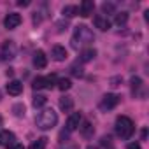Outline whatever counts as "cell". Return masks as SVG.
<instances>
[{"label": "cell", "mask_w": 149, "mask_h": 149, "mask_svg": "<svg viewBox=\"0 0 149 149\" xmlns=\"http://www.w3.org/2000/svg\"><path fill=\"white\" fill-rule=\"evenodd\" d=\"M93 40H95L93 32H91L86 25H79V26H76V30H74V35H72V39H70V46H72L74 49H79V47H83V46L91 44Z\"/></svg>", "instance_id": "6da1fadb"}, {"label": "cell", "mask_w": 149, "mask_h": 149, "mask_svg": "<svg viewBox=\"0 0 149 149\" xmlns=\"http://www.w3.org/2000/svg\"><path fill=\"white\" fill-rule=\"evenodd\" d=\"M13 112H14L16 116H25V105H23V104L13 105Z\"/></svg>", "instance_id": "cb8c5ba5"}, {"label": "cell", "mask_w": 149, "mask_h": 149, "mask_svg": "<svg viewBox=\"0 0 149 149\" xmlns=\"http://www.w3.org/2000/svg\"><path fill=\"white\" fill-rule=\"evenodd\" d=\"M16 144V135L9 130H2L0 132V146L4 147H13Z\"/></svg>", "instance_id": "8992f818"}, {"label": "cell", "mask_w": 149, "mask_h": 149, "mask_svg": "<svg viewBox=\"0 0 149 149\" xmlns=\"http://www.w3.org/2000/svg\"><path fill=\"white\" fill-rule=\"evenodd\" d=\"M46 146H47V137H40L30 146V149H46Z\"/></svg>", "instance_id": "44dd1931"}, {"label": "cell", "mask_w": 149, "mask_h": 149, "mask_svg": "<svg viewBox=\"0 0 149 149\" xmlns=\"http://www.w3.org/2000/svg\"><path fill=\"white\" fill-rule=\"evenodd\" d=\"M46 102H47V97L46 95H35L33 97V105L35 107H44Z\"/></svg>", "instance_id": "603a6c76"}, {"label": "cell", "mask_w": 149, "mask_h": 149, "mask_svg": "<svg viewBox=\"0 0 149 149\" xmlns=\"http://www.w3.org/2000/svg\"><path fill=\"white\" fill-rule=\"evenodd\" d=\"M93 9H95V4L93 0H83L77 7V14L83 16V18H88L90 14H93Z\"/></svg>", "instance_id": "52a82bcc"}, {"label": "cell", "mask_w": 149, "mask_h": 149, "mask_svg": "<svg viewBox=\"0 0 149 149\" xmlns=\"http://www.w3.org/2000/svg\"><path fill=\"white\" fill-rule=\"evenodd\" d=\"M86 149H98V147H95V146H88Z\"/></svg>", "instance_id": "d6a6232c"}, {"label": "cell", "mask_w": 149, "mask_h": 149, "mask_svg": "<svg viewBox=\"0 0 149 149\" xmlns=\"http://www.w3.org/2000/svg\"><path fill=\"white\" fill-rule=\"evenodd\" d=\"M93 25H95V28H98V30H102V32H107V30L111 28V21H109L107 16H104V14H97V16L93 18Z\"/></svg>", "instance_id": "8fae6325"}, {"label": "cell", "mask_w": 149, "mask_h": 149, "mask_svg": "<svg viewBox=\"0 0 149 149\" xmlns=\"http://www.w3.org/2000/svg\"><path fill=\"white\" fill-rule=\"evenodd\" d=\"M126 149H140V144H139V142H130V144L126 146Z\"/></svg>", "instance_id": "f1b7e54d"}, {"label": "cell", "mask_w": 149, "mask_h": 149, "mask_svg": "<svg viewBox=\"0 0 149 149\" xmlns=\"http://www.w3.org/2000/svg\"><path fill=\"white\" fill-rule=\"evenodd\" d=\"M118 104H119V95H116V93H107V95H104L100 105H102V109H114Z\"/></svg>", "instance_id": "ba28073f"}, {"label": "cell", "mask_w": 149, "mask_h": 149, "mask_svg": "<svg viewBox=\"0 0 149 149\" xmlns=\"http://www.w3.org/2000/svg\"><path fill=\"white\" fill-rule=\"evenodd\" d=\"M140 135H142V140H146V139H147V128H142Z\"/></svg>", "instance_id": "4dcf8cb0"}, {"label": "cell", "mask_w": 149, "mask_h": 149, "mask_svg": "<svg viewBox=\"0 0 149 149\" xmlns=\"http://www.w3.org/2000/svg\"><path fill=\"white\" fill-rule=\"evenodd\" d=\"M102 147H104V149H114L111 137H107V135H104V137H102Z\"/></svg>", "instance_id": "d4e9b609"}, {"label": "cell", "mask_w": 149, "mask_h": 149, "mask_svg": "<svg viewBox=\"0 0 149 149\" xmlns=\"http://www.w3.org/2000/svg\"><path fill=\"white\" fill-rule=\"evenodd\" d=\"M60 109L63 112H70L74 109V98L72 97H61L60 98Z\"/></svg>", "instance_id": "2e32d148"}, {"label": "cell", "mask_w": 149, "mask_h": 149, "mask_svg": "<svg viewBox=\"0 0 149 149\" xmlns=\"http://www.w3.org/2000/svg\"><path fill=\"white\" fill-rule=\"evenodd\" d=\"M4 25H6V28L14 30V28H18V26L21 25V16H19L18 13H11V14H7V16H6Z\"/></svg>", "instance_id": "9c48e42d"}, {"label": "cell", "mask_w": 149, "mask_h": 149, "mask_svg": "<svg viewBox=\"0 0 149 149\" xmlns=\"http://www.w3.org/2000/svg\"><path fill=\"white\" fill-rule=\"evenodd\" d=\"M56 123H58V114L53 109H42L35 116V125L40 130H51L56 126Z\"/></svg>", "instance_id": "7a4b0ae2"}, {"label": "cell", "mask_w": 149, "mask_h": 149, "mask_svg": "<svg viewBox=\"0 0 149 149\" xmlns=\"http://www.w3.org/2000/svg\"><path fill=\"white\" fill-rule=\"evenodd\" d=\"M81 121H83L81 112H72V114L68 116V119H67V130H68V132L77 130V128H79V125H81Z\"/></svg>", "instance_id": "30bf717a"}, {"label": "cell", "mask_w": 149, "mask_h": 149, "mask_svg": "<svg viewBox=\"0 0 149 149\" xmlns=\"http://www.w3.org/2000/svg\"><path fill=\"white\" fill-rule=\"evenodd\" d=\"M21 91H23V83L21 81H9V84H7V93L9 95H13V97H18V95H21Z\"/></svg>", "instance_id": "4fadbf2b"}, {"label": "cell", "mask_w": 149, "mask_h": 149, "mask_svg": "<svg viewBox=\"0 0 149 149\" xmlns=\"http://www.w3.org/2000/svg\"><path fill=\"white\" fill-rule=\"evenodd\" d=\"M18 6H19V7H28V6H30V0H19Z\"/></svg>", "instance_id": "f546056e"}, {"label": "cell", "mask_w": 149, "mask_h": 149, "mask_svg": "<svg viewBox=\"0 0 149 149\" xmlns=\"http://www.w3.org/2000/svg\"><path fill=\"white\" fill-rule=\"evenodd\" d=\"M95 56H97V49L90 47V49H84V51H81V54H79V60H81L83 63H86V61H91Z\"/></svg>", "instance_id": "e0dca14e"}, {"label": "cell", "mask_w": 149, "mask_h": 149, "mask_svg": "<svg viewBox=\"0 0 149 149\" xmlns=\"http://www.w3.org/2000/svg\"><path fill=\"white\" fill-rule=\"evenodd\" d=\"M16 44L13 42V40H6L4 44H2V51H0V56H2L4 60H13L14 56H16Z\"/></svg>", "instance_id": "5b68a950"}, {"label": "cell", "mask_w": 149, "mask_h": 149, "mask_svg": "<svg viewBox=\"0 0 149 149\" xmlns=\"http://www.w3.org/2000/svg\"><path fill=\"white\" fill-rule=\"evenodd\" d=\"M70 70H72V74H74L76 77H81L83 74H84V72H83V68H81V67H77V65H72V67H70Z\"/></svg>", "instance_id": "4316f807"}, {"label": "cell", "mask_w": 149, "mask_h": 149, "mask_svg": "<svg viewBox=\"0 0 149 149\" xmlns=\"http://www.w3.org/2000/svg\"><path fill=\"white\" fill-rule=\"evenodd\" d=\"M79 130H81V135H83L84 139H91L93 133H95V128H93V125H91L90 121H81Z\"/></svg>", "instance_id": "5bb4252c"}, {"label": "cell", "mask_w": 149, "mask_h": 149, "mask_svg": "<svg viewBox=\"0 0 149 149\" xmlns=\"http://www.w3.org/2000/svg\"><path fill=\"white\" fill-rule=\"evenodd\" d=\"M54 81H56V77L54 76H47V77H37V79H33V90H42V88H47V90H51L53 86H54Z\"/></svg>", "instance_id": "277c9868"}, {"label": "cell", "mask_w": 149, "mask_h": 149, "mask_svg": "<svg viewBox=\"0 0 149 149\" xmlns=\"http://www.w3.org/2000/svg\"><path fill=\"white\" fill-rule=\"evenodd\" d=\"M51 56H53V60H56V61H63V60H67V49H65L63 46H54V47L51 49Z\"/></svg>", "instance_id": "9a60e30c"}, {"label": "cell", "mask_w": 149, "mask_h": 149, "mask_svg": "<svg viewBox=\"0 0 149 149\" xmlns=\"http://www.w3.org/2000/svg\"><path fill=\"white\" fill-rule=\"evenodd\" d=\"M114 9H116V6L111 4V2H104L102 4V11L104 13H114Z\"/></svg>", "instance_id": "484cf974"}, {"label": "cell", "mask_w": 149, "mask_h": 149, "mask_svg": "<svg viewBox=\"0 0 149 149\" xmlns=\"http://www.w3.org/2000/svg\"><path fill=\"white\" fill-rule=\"evenodd\" d=\"M0 123H2V118H0Z\"/></svg>", "instance_id": "e575fe53"}, {"label": "cell", "mask_w": 149, "mask_h": 149, "mask_svg": "<svg viewBox=\"0 0 149 149\" xmlns=\"http://www.w3.org/2000/svg\"><path fill=\"white\" fill-rule=\"evenodd\" d=\"M119 83H121V77H112V79H111V86H112V88H118Z\"/></svg>", "instance_id": "83f0119b"}, {"label": "cell", "mask_w": 149, "mask_h": 149, "mask_svg": "<svg viewBox=\"0 0 149 149\" xmlns=\"http://www.w3.org/2000/svg\"><path fill=\"white\" fill-rule=\"evenodd\" d=\"M61 14L65 16V18H74L77 14V7L76 6H65L63 9H61Z\"/></svg>", "instance_id": "d6986e66"}, {"label": "cell", "mask_w": 149, "mask_h": 149, "mask_svg": "<svg viewBox=\"0 0 149 149\" xmlns=\"http://www.w3.org/2000/svg\"><path fill=\"white\" fill-rule=\"evenodd\" d=\"M33 65H35L37 68H44V67L47 65V56H46V53H44L42 49L35 51V54H33Z\"/></svg>", "instance_id": "7c38bea8"}, {"label": "cell", "mask_w": 149, "mask_h": 149, "mask_svg": "<svg viewBox=\"0 0 149 149\" xmlns=\"http://www.w3.org/2000/svg\"><path fill=\"white\" fill-rule=\"evenodd\" d=\"M11 149H25V146H23V144H18V142H16V144H14V146H13Z\"/></svg>", "instance_id": "1f68e13d"}, {"label": "cell", "mask_w": 149, "mask_h": 149, "mask_svg": "<svg viewBox=\"0 0 149 149\" xmlns=\"http://www.w3.org/2000/svg\"><path fill=\"white\" fill-rule=\"evenodd\" d=\"M144 91V83H142V79L140 77H132V91H133V95L135 97H139V91Z\"/></svg>", "instance_id": "ac0fdd59"}, {"label": "cell", "mask_w": 149, "mask_h": 149, "mask_svg": "<svg viewBox=\"0 0 149 149\" xmlns=\"http://www.w3.org/2000/svg\"><path fill=\"white\" fill-rule=\"evenodd\" d=\"M0 100H2V95H0Z\"/></svg>", "instance_id": "836d02e7"}, {"label": "cell", "mask_w": 149, "mask_h": 149, "mask_svg": "<svg viewBox=\"0 0 149 149\" xmlns=\"http://www.w3.org/2000/svg\"><path fill=\"white\" fill-rule=\"evenodd\" d=\"M58 88H60L61 91H67V90L72 88V81L67 79V77H61V79H58Z\"/></svg>", "instance_id": "7402d4cb"}, {"label": "cell", "mask_w": 149, "mask_h": 149, "mask_svg": "<svg viewBox=\"0 0 149 149\" xmlns=\"http://www.w3.org/2000/svg\"><path fill=\"white\" fill-rule=\"evenodd\" d=\"M128 21V13H116V18H114V23L118 25V26H121V25H125Z\"/></svg>", "instance_id": "ffe728a7"}, {"label": "cell", "mask_w": 149, "mask_h": 149, "mask_svg": "<svg viewBox=\"0 0 149 149\" xmlns=\"http://www.w3.org/2000/svg\"><path fill=\"white\" fill-rule=\"evenodd\" d=\"M114 128H116L118 137L123 139V140L130 139V137L133 135V130H135L133 121H132L128 116H118V119H116V126H114Z\"/></svg>", "instance_id": "3957f363"}]
</instances>
